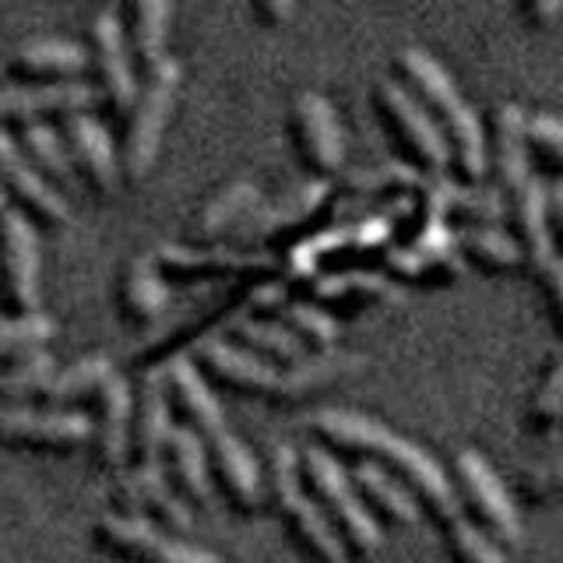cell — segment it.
Here are the masks:
<instances>
[{
	"label": "cell",
	"mask_w": 563,
	"mask_h": 563,
	"mask_svg": "<svg viewBox=\"0 0 563 563\" xmlns=\"http://www.w3.org/2000/svg\"><path fill=\"white\" fill-rule=\"evenodd\" d=\"M310 433L321 440L328 451L360 454V462H377L387 472H395L398 479L416 493L419 507L430 510V518L440 528L465 515L462 504H457L451 475L419 444L398 437L395 430H387L380 419L363 416V412H345V409H321L310 416Z\"/></svg>",
	"instance_id": "6da1fadb"
},
{
	"label": "cell",
	"mask_w": 563,
	"mask_h": 563,
	"mask_svg": "<svg viewBox=\"0 0 563 563\" xmlns=\"http://www.w3.org/2000/svg\"><path fill=\"white\" fill-rule=\"evenodd\" d=\"M395 75L427 106V113L451 148V169L457 180L475 187L486 176V131L472 106L457 92L454 78L422 46H401L395 53Z\"/></svg>",
	"instance_id": "7a4b0ae2"
},
{
	"label": "cell",
	"mask_w": 563,
	"mask_h": 563,
	"mask_svg": "<svg viewBox=\"0 0 563 563\" xmlns=\"http://www.w3.org/2000/svg\"><path fill=\"white\" fill-rule=\"evenodd\" d=\"M299 475L307 479L317 507L324 510L334 536L342 539V550L349 560H369L384 542L380 525L360 500L356 486H352L349 472L334 462V454L324 448H307L299 454Z\"/></svg>",
	"instance_id": "3957f363"
},
{
	"label": "cell",
	"mask_w": 563,
	"mask_h": 563,
	"mask_svg": "<svg viewBox=\"0 0 563 563\" xmlns=\"http://www.w3.org/2000/svg\"><path fill=\"white\" fill-rule=\"evenodd\" d=\"M268 493L272 504L278 510L282 525L292 539V545L303 553L310 563H345L342 539L334 536L331 521L324 518V510L317 507V500L303 489V475H299V454L286 444H278L272 451L268 462Z\"/></svg>",
	"instance_id": "277c9868"
},
{
	"label": "cell",
	"mask_w": 563,
	"mask_h": 563,
	"mask_svg": "<svg viewBox=\"0 0 563 563\" xmlns=\"http://www.w3.org/2000/svg\"><path fill=\"white\" fill-rule=\"evenodd\" d=\"M374 110L384 123V131L391 134L395 148L409 163V169L427 173L430 180H440L451 169V148L433 117L427 113L409 88L398 78H377L374 81Z\"/></svg>",
	"instance_id": "5b68a950"
},
{
	"label": "cell",
	"mask_w": 563,
	"mask_h": 563,
	"mask_svg": "<svg viewBox=\"0 0 563 563\" xmlns=\"http://www.w3.org/2000/svg\"><path fill=\"white\" fill-rule=\"evenodd\" d=\"M451 468H454L451 475L454 493H457V504L465 510V518L479 525L500 550H515L521 542V518L507 486L500 483V475L493 472V465L479 451L462 448L454 454Z\"/></svg>",
	"instance_id": "8992f818"
},
{
	"label": "cell",
	"mask_w": 563,
	"mask_h": 563,
	"mask_svg": "<svg viewBox=\"0 0 563 563\" xmlns=\"http://www.w3.org/2000/svg\"><path fill=\"white\" fill-rule=\"evenodd\" d=\"M180 78L184 67L176 57H166L163 64H155L145 81L137 88V99L131 106V120H128V134H123V173L128 180H141L158 155V141L169 123V110L180 92Z\"/></svg>",
	"instance_id": "52a82bcc"
},
{
	"label": "cell",
	"mask_w": 563,
	"mask_h": 563,
	"mask_svg": "<svg viewBox=\"0 0 563 563\" xmlns=\"http://www.w3.org/2000/svg\"><path fill=\"white\" fill-rule=\"evenodd\" d=\"M96 536L110 553L131 556L141 563H222L216 553L173 539L145 515H102Z\"/></svg>",
	"instance_id": "ba28073f"
},
{
	"label": "cell",
	"mask_w": 563,
	"mask_h": 563,
	"mask_svg": "<svg viewBox=\"0 0 563 563\" xmlns=\"http://www.w3.org/2000/svg\"><path fill=\"white\" fill-rule=\"evenodd\" d=\"M289 131L299 158L317 176L339 173L345 163V137L334 106L321 92H299L289 110Z\"/></svg>",
	"instance_id": "9c48e42d"
},
{
	"label": "cell",
	"mask_w": 563,
	"mask_h": 563,
	"mask_svg": "<svg viewBox=\"0 0 563 563\" xmlns=\"http://www.w3.org/2000/svg\"><path fill=\"white\" fill-rule=\"evenodd\" d=\"M0 286L18 310L40 313V240L18 208L0 216Z\"/></svg>",
	"instance_id": "30bf717a"
},
{
	"label": "cell",
	"mask_w": 563,
	"mask_h": 563,
	"mask_svg": "<svg viewBox=\"0 0 563 563\" xmlns=\"http://www.w3.org/2000/svg\"><path fill=\"white\" fill-rule=\"evenodd\" d=\"M489 166L497 173V190L507 201L532 180V169H528V117L515 102H497L489 113L486 169Z\"/></svg>",
	"instance_id": "8fae6325"
},
{
	"label": "cell",
	"mask_w": 563,
	"mask_h": 563,
	"mask_svg": "<svg viewBox=\"0 0 563 563\" xmlns=\"http://www.w3.org/2000/svg\"><path fill=\"white\" fill-rule=\"evenodd\" d=\"M92 437V422L85 412L67 409H32V405L0 401V440L11 444H43V448H78Z\"/></svg>",
	"instance_id": "7c38bea8"
},
{
	"label": "cell",
	"mask_w": 563,
	"mask_h": 563,
	"mask_svg": "<svg viewBox=\"0 0 563 563\" xmlns=\"http://www.w3.org/2000/svg\"><path fill=\"white\" fill-rule=\"evenodd\" d=\"M387 272L409 278L416 286H444L462 272V251H457V233L448 229H427L409 246L387 251Z\"/></svg>",
	"instance_id": "4fadbf2b"
},
{
	"label": "cell",
	"mask_w": 563,
	"mask_h": 563,
	"mask_svg": "<svg viewBox=\"0 0 563 563\" xmlns=\"http://www.w3.org/2000/svg\"><path fill=\"white\" fill-rule=\"evenodd\" d=\"M198 360L205 363L208 374L219 377L225 387H236L243 395L278 398L282 369L251 349L222 342V339H205V342H198Z\"/></svg>",
	"instance_id": "5bb4252c"
},
{
	"label": "cell",
	"mask_w": 563,
	"mask_h": 563,
	"mask_svg": "<svg viewBox=\"0 0 563 563\" xmlns=\"http://www.w3.org/2000/svg\"><path fill=\"white\" fill-rule=\"evenodd\" d=\"M92 35V60L99 70V85L106 99H110L113 110H128L137 99V81H134V64H131V49L123 40V25L113 11H99L88 25Z\"/></svg>",
	"instance_id": "9a60e30c"
},
{
	"label": "cell",
	"mask_w": 563,
	"mask_h": 563,
	"mask_svg": "<svg viewBox=\"0 0 563 563\" xmlns=\"http://www.w3.org/2000/svg\"><path fill=\"white\" fill-rule=\"evenodd\" d=\"M0 187L11 190L25 208H32L35 216L46 222H67L70 208L64 201V194L53 187L46 176L35 169V163L25 155V148L18 141L0 131Z\"/></svg>",
	"instance_id": "2e32d148"
},
{
	"label": "cell",
	"mask_w": 563,
	"mask_h": 563,
	"mask_svg": "<svg viewBox=\"0 0 563 563\" xmlns=\"http://www.w3.org/2000/svg\"><path fill=\"white\" fill-rule=\"evenodd\" d=\"M99 102L96 85L78 78H60L46 85H22V88H0V120H25L43 113H88Z\"/></svg>",
	"instance_id": "e0dca14e"
},
{
	"label": "cell",
	"mask_w": 563,
	"mask_h": 563,
	"mask_svg": "<svg viewBox=\"0 0 563 563\" xmlns=\"http://www.w3.org/2000/svg\"><path fill=\"white\" fill-rule=\"evenodd\" d=\"M113 497L123 507H131L128 515H137V507H152L155 515L163 518L169 528H176V532H187V528L194 525L187 500L169 486L163 465H134V468H123L117 475Z\"/></svg>",
	"instance_id": "ac0fdd59"
},
{
	"label": "cell",
	"mask_w": 563,
	"mask_h": 563,
	"mask_svg": "<svg viewBox=\"0 0 563 563\" xmlns=\"http://www.w3.org/2000/svg\"><path fill=\"white\" fill-rule=\"evenodd\" d=\"M507 205H510L507 222L515 225V240L521 246V257L528 268L539 275L545 264L556 257L553 233H550V187L532 176V180H528Z\"/></svg>",
	"instance_id": "d6986e66"
},
{
	"label": "cell",
	"mask_w": 563,
	"mask_h": 563,
	"mask_svg": "<svg viewBox=\"0 0 563 563\" xmlns=\"http://www.w3.org/2000/svg\"><path fill=\"white\" fill-rule=\"evenodd\" d=\"M352 486H356L360 500L374 515V521L391 525V528H409L419 521V500L416 493L405 486L395 472H387L377 462H356L349 472Z\"/></svg>",
	"instance_id": "ffe728a7"
},
{
	"label": "cell",
	"mask_w": 563,
	"mask_h": 563,
	"mask_svg": "<svg viewBox=\"0 0 563 563\" xmlns=\"http://www.w3.org/2000/svg\"><path fill=\"white\" fill-rule=\"evenodd\" d=\"M134 433V401L131 387L120 374H113L99 387V422H96V457L102 468L123 472Z\"/></svg>",
	"instance_id": "44dd1931"
},
{
	"label": "cell",
	"mask_w": 563,
	"mask_h": 563,
	"mask_svg": "<svg viewBox=\"0 0 563 563\" xmlns=\"http://www.w3.org/2000/svg\"><path fill=\"white\" fill-rule=\"evenodd\" d=\"M64 141L75 158V169L85 173V180L99 194H110L117 187V152L102 123L92 113H70L64 117Z\"/></svg>",
	"instance_id": "7402d4cb"
},
{
	"label": "cell",
	"mask_w": 563,
	"mask_h": 563,
	"mask_svg": "<svg viewBox=\"0 0 563 563\" xmlns=\"http://www.w3.org/2000/svg\"><path fill=\"white\" fill-rule=\"evenodd\" d=\"M328 201V184L324 180H310V184H299L292 190H286L282 198H275L272 205H257V211L236 229V240L240 243H261V240H272L286 229L307 222L317 208Z\"/></svg>",
	"instance_id": "603a6c76"
},
{
	"label": "cell",
	"mask_w": 563,
	"mask_h": 563,
	"mask_svg": "<svg viewBox=\"0 0 563 563\" xmlns=\"http://www.w3.org/2000/svg\"><path fill=\"white\" fill-rule=\"evenodd\" d=\"M208 457L216 465V475L225 489V497L233 500L240 510H257L264 486H261V468L254 462V454L246 451V444L233 433H219L208 440Z\"/></svg>",
	"instance_id": "cb8c5ba5"
},
{
	"label": "cell",
	"mask_w": 563,
	"mask_h": 563,
	"mask_svg": "<svg viewBox=\"0 0 563 563\" xmlns=\"http://www.w3.org/2000/svg\"><path fill=\"white\" fill-rule=\"evenodd\" d=\"M166 391L176 395V405H180L184 419L190 422V430L198 433L201 440H211L225 433V416H222V405L216 401V395L208 391L205 377L194 369L190 360L176 356L166 366Z\"/></svg>",
	"instance_id": "d4e9b609"
},
{
	"label": "cell",
	"mask_w": 563,
	"mask_h": 563,
	"mask_svg": "<svg viewBox=\"0 0 563 563\" xmlns=\"http://www.w3.org/2000/svg\"><path fill=\"white\" fill-rule=\"evenodd\" d=\"M155 264L176 275H246V272H272L275 257L272 254H243V251H198V246H158Z\"/></svg>",
	"instance_id": "484cf974"
},
{
	"label": "cell",
	"mask_w": 563,
	"mask_h": 563,
	"mask_svg": "<svg viewBox=\"0 0 563 563\" xmlns=\"http://www.w3.org/2000/svg\"><path fill=\"white\" fill-rule=\"evenodd\" d=\"M169 401H166V384L152 377L141 387L137 409H134V433H131V451L137 454V465H163L166 440H169Z\"/></svg>",
	"instance_id": "4316f807"
},
{
	"label": "cell",
	"mask_w": 563,
	"mask_h": 563,
	"mask_svg": "<svg viewBox=\"0 0 563 563\" xmlns=\"http://www.w3.org/2000/svg\"><path fill=\"white\" fill-rule=\"evenodd\" d=\"M166 457L184 497L194 504H208L211 500V457H208L205 440L190 427H173L166 440Z\"/></svg>",
	"instance_id": "83f0119b"
},
{
	"label": "cell",
	"mask_w": 563,
	"mask_h": 563,
	"mask_svg": "<svg viewBox=\"0 0 563 563\" xmlns=\"http://www.w3.org/2000/svg\"><path fill=\"white\" fill-rule=\"evenodd\" d=\"M257 205H261L257 184H251V180L225 184L222 190L211 194V201L198 211V219H194V236L216 240V236L229 233V229H240L257 211Z\"/></svg>",
	"instance_id": "f1b7e54d"
},
{
	"label": "cell",
	"mask_w": 563,
	"mask_h": 563,
	"mask_svg": "<svg viewBox=\"0 0 563 563\" xmlns=\"http://www.w3.org/2000/svg\"><path fill=\"white\" fill-rule=\"evenodd\" d=\"M310 296L317 303L345 307L356 310L366 303H384V299H398V289L391 278L369 275V272H339V275H321L310 282Z\"/></svg>",
	"instance_id": "f546056e"
},
{
	"label": "cell",
	"mask_w": 563,
	"mask_h": 563,
	"mask_svg": "<svg viewBox=\"0 0 563 563\" xmlns=\"http://www.w3.org/2000/svg\"><path fill=\"white\" fill-rule=\"evenodd\" d=\"M521 422H525V430L536 437H550L553 430H560V422H563V345L553 349L550 360H545L532 395L525 401Z\"/></svg>",
	"instance_id": "4dcf8cb0"
},
{
	"label": "cell",
	"mask_w": 563,
	"mask_h": 563,
	"mask_svg": "<svg viewBox=\"0 0 563 563\" xmlns=\"http://www.w3.org/2000/svg\"><path fill=\"white\" fill-rule=\"evenodd\" d=\"M457 251L483 272H515L525 264L518 240L500 225H468L457 233Z\"/></svg>",
	"instance_id": "1f68e13d"
},
{
	"label": "cell",
	"mask_w": 563,
	"mask_h": 563,
	"mask_svg": "<svg viewBox=\"0 0 563 563\" xmlns=\"http://www.w3.org/2000/svg\"><path fill=\"white\" fill-rule=\"evenodd\" d=\"M352 369H360V360L339 356V352H317V356H307L303 363L282 369V387H278L275 401L307 398L310 391H317V387H328L339 377L352 374Z\"/></svg>",
	"instance_id": "d6a6232c"
},
{
	"label": "cell",
	"mask_w": 563,
	"mask_h": 563,
	"mask_svg": "<svg viewBox=\"0 0 563 563\" xmlns=\"http://www.w3.org/2000/svg\"><path fill=\"white\" fill-rule=\"evenodd\" d=\"M14 70L25 75H78L88 64L85 49L70 40H57V35H40V40H25L14 49Z\"/></svg>",
	"instance_id": "836d02e7"
},
{
	"label": "cell",
	"mask_w": 563,
	"mask_h": 563,
	"mask_svg": "<svg viewBox=\"0 0 563 563\" xmlns=\"http://www.w3.org/2000/svg\"><path fill=\"white\" fill-rule=\"evenodd\" d=\"M169 303V289L163 275H158V264L155 254H141L128 264L123 272V307H128L131 317L137 321H152L166 310Z\"/></svg>",
	"instance_id": "e575fe53"
},
{
	"label": "cell",
	"mask_w": 563,
	"mask_h": 563,
	"mask_svg": "<svg viewBox=\"0 0 563 563\" xmlns=\"http://www.w3.org/2000/svg\"><path fill=\"white\" fill-rule=\"evenodd\" d=\"M236 334L243 349L257 352L268 363H282V366H296L303 363L310 352L307 345L296 339V334L282 324V321H261V317H240L236 321Z\"/></svg>",
	"instance_id": "d590c367"
},
{
	"label": "cell",
	"mask_w": 563,
	"mask_h": 563,
	"mask_svg": "<svg viewBox=\"0 0 563 563\" xmlns=\"http://www.w3.org/2000/svg\"><path fill=\"white\" fill-rule=\"evenodd\" d=\"M113 377V363L110 356H102V352H96V356H81L75 363H67L64 369H53V377L46 380V387L40 391V398L49 405V409H57V405L78 398L85 391H99V387Z\"/></svg>",
	"instance_id": "8d00e7d4"
},
{
	"label": "cell",
	"mask_w": 563,
	"mask_h": 563,
	"mask_svg": "<svg viewBox=\"0 0 563 563\" xmlns=\"http://www.w3.org/2000/svg\"><path fill=\"white\" fill-rule=\"evenodd\" d=\"M169 14L173 8L163 0H137L131 8V46L134 57L145 67V75L166 60V35H169Z\"/></svg>",
	"instance_id": "74e56055"
},
{
	"label": "cell",
	"mask_w": 563,
	"mask_h": 563,
	"mask_svg": "<svg viewBox=\"0 0 563 563\" xmlns=\"http://www.w3.org/2000/svg\"><path fill=\"white\" fill-rule=\"evenodd\" d=\"M22 145L25 155L35 163L43 176H53V180H64V187H75V158L67 152V141L49 128V123L32 120L22 128Z\"/></svg>",
	"instance_id": "f35d334b"
},
{
	"label": "cell",
	"mask_w": 563,
	"mask_h": 563,
	"mask_svg": "<svg viewBox=\"0 0 563 563\" xmlns=\"http://www.w3.org/2000/svg\"><path fill=\"white\" fill-rule=\"evenodd\" d=\"M275 310L282 317V324L303 345H313L317 352H331L334 339H339V321L328 310L310 303V299H282Z\"/></svg>",
	"instance_id": "ab89813d"
},
{
	"label": "cell",
	"mask_w": 563,
	"mask_h": 563,
	"mask_svg": "<svg viewBox=\"0 0 563 563\" xmlns=\"http://www.w3.org/2000/svg\"><path fill=\"white\" fill-rule=\"evenodd\" d=\"M57 324L46 313H22L14 321H0V363H14L32 352H43Z\"/></svg>",
	"instance_id": "60d3db41"
},
{
	"label": "cell",
	"mask_w": 563,
	"mask_h": 563,
	"mask_svg": "<svg viewBox=\"0 0 563 563\" xmlns=\"http://www.w3.org/2000/svg\"><path fill=\"white\" fill-rule=\"evenodd\" d=\"M444 542H448L451 563H507V550H500V545L465 515L444 525Z\"/></svg>",
	"instance_id": "b9f144b4"
},
{
	"label": "cell",
	"mask_w": 563,
	"mask_h": 563,
	"mask_svg": "<svg viewBox=\"0 0 563 563\" xmlns=\"http://www.w3.org/2000/svg\"><path fill=\"white\" fill-rule=\"evenodd\" d=\"M49 377H53V356L46 349L32 352V356L8 363L4 377H0V398H4V405H22V398H32V395L40 398Z\"/></svg>",
	"instance_id": "7bdbcfd3"
},
{
	"label": "cell",
	"mask_w": 563,
	"mask_h": 563,
	"mask_svg": "<svg viewBox=\"0 0 563 563\" xmlns=\"http://www.w3.org/2000/svg\"><path fill=\"white\" fill-rule=\"evenodd\" d=\"M560 489H563V437L556 440L553 451H545L539 462H532L521 472V479H518V493L528 504H539Z\"/></svg>",
	"instance_id": "ee69618b"
},
{
	"label": "cell",
	"mask_w": 563,
	"mask_h": 563,
	"mask_svg": "<svg viewBox=\"0 0 563 563\" xmlns=\"http://www.w3.org/2000/svg\"><path fill=\"white\" fill-rule=\"evenodd\" d=\"M528 148H532L542 163L563 169V120L550 113L528 117Z\"/></svg>",
	"instance_id": "f6af8a7d"
},
{
	"label": "cell",
	"mask_w": 563,
	"mask_h": 563,
	"mask_svg": "<svg viewBox=\"0 0 563 563\" xmlns=\"http://www.w3.org/2000/svg\"><path fill=\"white\" fill-rule=\"evenodd\" d=\"M539 286L545 296V317H550L553 331L563 339V257H553L539 272Z\"/></svg>",
	"instance_id": "bcb514c9"
},
{
	"label": "cell",
	"mask_w": 563,
	"mask_h": 563,
	"mask_svg": "<svg viewBox=\"0 0 563 563\" xmlns=\"http://www.w3.org/2000/svg\"><path fill=\"white\" fill-rule=\"evenodd\" d=\"M550 222H553L550 233H556V240H560V246H563V180H556V184L550 187ZM560 257H563V254H560Z\"/></svg>",
	"instance_id": "7dc6e473"
},
{
	"label": "cell",
	"mask_w": 563,
	"mask_h": 563,
	"mask_svg": "<svg viewBox=\"0 0 563 563\" xmlns=\"http://www.w3.org/2000/svg\"><path fill=\"white\" fill-rule=\"evenodd\" d=\"M254 14L261 18V22H286V18H292V4H268V0H261V4H254Z\"/></svg>",
	"instance_id": "c3c4849f"
},
{
	"label": "cell",
	"mask_w": 563,
	"mask_h": 563,
	"mask_svg": "<svg viewBox=\"0 0 563 563\" xmlns=\"http://www.w3.org/2000/svg\"><path fill=\"white\" fill-rule=\"evenodd\" d=\"M528 22H545V18H556L560 14V4H553V0H545V4H525L518 8Z\"/></svg>",
	"instance_id": "681fc988"
},
{
	"label": "cell",
	"mask_w": 563,
	"mask_h": 563,
	"mask_svg": "<svg viewBox=\"0 0 563 563\" xmlns=\"http://www.w3.org/2000/svg\"><path fill=\"white\" fill-rule=\"evenodd\" d=\"M11 205H8V190L4 187H0V216H4V211H8Z\"/></svg>",
	"instance_id": "f907efd6"
},
{
	"label": "cell",
	"mask_w": 563,
	"mask_h": 563,
	"mask_svg": "<svg viewBox=\"0 0 563 563\" xmlns=\"http://www.w3.org/2000/svg\"><path fill=\"white\" fill-rule=\"evenodd\" d=\"M4 369H8V366H4V363H0V377H4Z\"/></svg>",
	"instance_id": "816d5d0a"
}]
</instances>
